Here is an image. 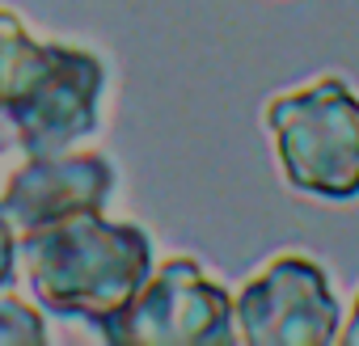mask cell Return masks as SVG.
<instances>
[{
  "label": "cell",
  "instance_id": "8fae6325",
  "mask_svg": "<svg viewBox=\"0 0 359 346\" xmlns=\"http://www.w3.org/2000/svg\"><path fill=\"white\" fill-rule=\"evenodd\" d=\"M5 148H13V135H9V127H0V152Z\"/></svg>",
  "mask_w": 359,
  "mask_h": 346
},
{
  "label": "cell",
  "instance_id": "52a82bcc",
  "mask_svg": "<svg viewBox=\"0 0 359 346\" xmlns=\"http://www.w3.org/2000/svg\"><path fill=\"white\" fill-rule=\"evenodd\" d=\"M47 47L51 39H34L30 26L0 5V127H9L5 123V110L30 89V81L39 76L43 60H47Z\"/></svg>",
  "mask_w": 359,
  "mask_h": 346
},
{
  "label": "cell",
  "instance_id": "9c48e42d",
  "mask_svg": "<svg viewBox=\"0 0 359 346\" xmlns=\"http://www.w3.org/2000/svg\"><path fill=\"white\" fill-rule=\"evenodd\" d=\"M18 279V228L0 212V287H13Z\"/></svg>",
  "mask_w": 359,
  "mask_h": 346
},
{
  "label": "cell",
  "instance_id": "277c9868",
  "mask_svg": "<svg viewBox=\"0 0 359 346\" xmlns=\"http://www.w3.org/2000/svg\"><path fill=\"white\" fill-rule=\"evenodd\" d=\"M233 329L245 346H325L338 342L342 300L317 258L275 254L237 287Z\"/></svg>",
  "mask_w": 359,
  "mask_h": 346
},
{
  "label": "cell",
  "instance_id": "3957f363",
  "mask_svg": "<svg viewBox=\"0 0 359 346\" xmlns=\"http://www.w3.org/2000/svg\"><path fill=\"white\" fill-rule=\"evenodd\" d=\"M114 346H208L237 342L233 291L195 258H165L135 296L93 325Z\"/></svg>",
  "mask_w": 359,
  "mask_h": 346
},
{
  "label": "cell",
  "instance_id": "ba28073f",
  "mask_svg": "<svg viewBox=\"0 0 359 346\" xmlns=\"http://www.w3.org/2000/svg\"><path fill=\"white\" fill-rule=\"evenodd\" d=\"M34 342H51V325L47 312L18 296L13 287H0V346H34Z\"/></svg>",
  "mask_w": 359,
  "mask_h": 346
},
{
  "label": "cell",
  "instance_id": "5b68a950",
  "mask_svg": "<svg viewBox=\"0 0 359 346\" xmlns=\"http://www.w3.org/2000/svg\"><path fill=\"white\" fill-rule=\"evenodd\" d=\"M106 64L89 47L51 39L47 64L30 81V89L5 110L13 148L26 156L68 152L72 144L89 139L102 127V102H106Z\"/></svg>",
  "mask_w": 359,
  "mask_h": 346
},
{
  "label": "cell",
  "instance_id": "7a4b0ae2",
  "mask_svg": "<svg viewBox=\"0 0 359 346\" xmlns=\"http://www.w3.org/2000/svg\"><path fill=\"white\" fill-rule=\"evenodd\" d=\"M283 182L321 203L359 199V93L351 81L321 72L262 106Z\"/></svg>",
  "mask_w": 359,
  "mask_h": 346
},
{
  "label": "cell",
  "instance_id": "8992f818",
  "mask_svg": "<svg viewBox=\"0 0 359 346\" xmlns=\"http://www.w3.org/2000/svg\"><path fill=\"white\" fill-rule=\"evenodd\" d=\"M118 186V173L102 152H47L26 156L5 191H0V212L13 220L18 233L68 220L76 212H106L110 195Z\"/></svg>",
  "mask_w": 359,
  "mask_h": 346
},
{
  "label": "cell",
  "instance_id": "6da1fadb",
  "mask_svg": "<svg viewBox=\"0 0 359 346\" xmlns=\"http://www.w3.org/2000/svg\"><path fill=\"white\" fill-rule=\"evenodd\" d=\"M18 266L47 317L97 325L118 312L152 270V237L102 212L18 233Z\"/></svg>",
  "mask_w": 359,
  "mask_h": 346
},
{
  "label": "cell",
  "instance_id": "30bf717a",
  "mask_svg": "<svg viewBox=\"0 0 359 346\" xmlns=\"http://www.w3.org/2000/svg\"><path fill=\"white\" fill-rule=\"evenodd\" d=\"M338 342L359 346V287H355V296H351V308H342V329H338Z\"/></svg>",
  "mask_w": 359,
  "mask_h": 346
}]
</instances>
